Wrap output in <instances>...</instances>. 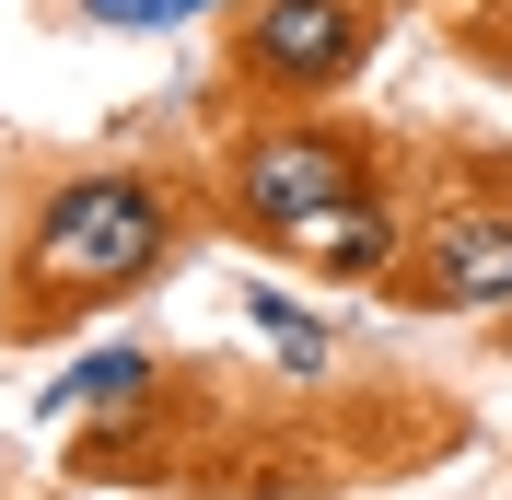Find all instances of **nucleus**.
I'll return each instance as SVG.
<instances>
[{"mask_svg": "<svg viewBox=\"0 0 512 500\" xmlns=\"http://www.w3.org/2000/svg\"><path fill=\"white\" fill-rule=\"evenodd\" d=\"M82 500H105V489H82Z\"/></svg>", "mask_w": 512, "mask_h": 500, "instance_id": "9", "label": "nucleus"}, {"mask_svg": "<svg viewBox=\"0 0 512 500\" xmlns=\"http://www.w3.org/2000/svg\"><path fill=\"white\" fill-rule=\"evenodd\" d=\"M489 349H501V361H512V303H501V314H489Z\"/></svg>", "mask_w": 512, "mask_h": 500, "instance_id": "8", "label": "nucleus"}, {"mask_svg": "<svg viewBox=\"0 0 512 500\" xmlns=\"http://www.w3.org/2000/svg\"><path fill=\"white\" fill-rule=\"evenodd\" d=\"M245 314L268 326V349L291 361V384H315V373H326V326H315L303 303H291V291H268V280H256V291H245Z\"/></svg>", "mask_w": 512, "mask_h": 500, "instance_id": "6", "label": "nucleus"}, {"mask_svg": "<svg viewBox=\"0 0 512 500\" xmlns=\"http://www.w3.org/2000/svg\"><path fill=\"white\" fill-rule=\"evenodd\" d=\"M210 210L222 233H245L280 268L384 291V268L408 256V187L361 117L338 105H291V117H233V140L210 152Z\"/></svg>", "mask_w": 512, "mask_h": 500, "instance_id": "1", "label": "nucleus"}, {"mask_svg": "<svg viewBox=\"0 0 512 500\" xmlns=\"http://www.w3.org/2000/svg\"><path fill=\"white\" fill-rule=\"evenodd\" d=\"M384 47V0H233L222 35V94L245 117H291V105H338Z\"/></svg>", "mask_w": 512, "mask_h": 500, "instance_id": "3", "label": "nucleus"}, {"mask_svg": "<svg viewBox=\"0 0 512 500\" xmlns=\"http://www.w3.org/2000/svg\"><path fill=\"white\" fill-rule=\"evenodd\" d=\"M152 396H163V361H152V349H94L70 384L35 396V419H140Z\"/></svg>", "mask_w": 512, "mask_h": 500, "instance_id": "5", "label": "nucleus"}, {"mask_svg": "<svg viewBox=\"0 0 512 500\" xmlns=\"http://www.w3.org/2000/svg\"><path fill=\"white\" fill-rule=\"evenodd\" d=\"M198 210L210 198L163 163H70L24 198L12 245H0V349H47L94 314L140 303L152 280H175Z\"/></svg>", "mask_w": 512, "mask_h": 500, "instance_id": "2", "label": "nucleus"}, {"mask_svg": "<svg viewBox=\"0 0 512 500\" xmlns=\"http://www.w3.org/2000/svg\"><path fill=\"white\" fill-rule=\"evenodd\" d=\"M396 314H501L512 303V210L501 198H443L408 221V256L384 268Z\"/></svg>", "mask_w": 512, "mask_h": 500, "instance_id": "4", "label": "nucleus"}, {"mask_svg": "<svg viewBox=\"0 0 512 500\" xmlns=\"http://www.w3.org/2000/svg\"><path fill=\"white\" fill-rule=\"evenodd\" d=\"M454 47H466L478 70H501V82H512V24H489V0H466V12H454Z\"/></svg>", "mask_w": 512, "mask_h": 500, "instance_id": "7", "label": "nucleus"}]
</instances>
